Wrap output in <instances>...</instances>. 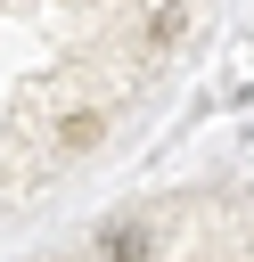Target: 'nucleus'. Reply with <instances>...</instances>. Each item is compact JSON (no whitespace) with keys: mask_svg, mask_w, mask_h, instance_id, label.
<instances>
[]
</instances>
